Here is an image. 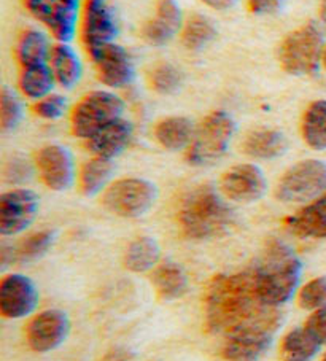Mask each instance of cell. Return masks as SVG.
Masks as SVG:
<instances>
[{
  "label": "cell",
  "mask_w": 326,
  "mask_h": 361,
  "mask_svg": "<svg viewBox=\"0 0 326 361\" xmlns=\"http://www.w3.org/2000/svg\"><path fill=\"white\" fill-rule=\"evenodd\" d=\"M269 307L258 295L255 271L218 274L205 291V326L210 333L228 336Z\"/></svg>",
  "instance_id": "1"
},
{
  "label": "cell",
  "mask_w": 326,
  "mask_h": 361,
  "mask_svg": "<svg viewBox=\"0 0 326 361\" xmlns=\"http://www.w3.org/2000/svg\"><path fill=\"white\" fill-rule=\"evenodd\" d=\"M253 271L261 301L271 307H279L298 291L303 261L284 240L271 239Z\"/></svg>",
  "instance_id": "2"
},
{
  "label": "cell",
  "mask_w": 326,
  "mask_h": 361,
  "mask_svg": "<svg viewBox=\"0 0 326 361\" xmlns=\"http://www.w3.org/2000/svg\"><path fill=\"white\" fill-rule=\"evenodd\" d=\"M234 223V212L222 191L213 185H199L183 197L179 225L188 239L209 240L227 234Z\"/></svg>",
  "instance_id": "3"
},
{
  "label": "cell",
  "mask_w": 326,
  "mask_h": 361,
  "mask_svg": "<svg viewBox=\"0 0 326 361\" xmlns=\"http://www.w3.org/2000/svg\"><path fill=\"white\" fill-rule=\"evenodd\" d=\"M323 30L307 23L288 34L279 48L282 68L293 77H312L320 71L325 54Z\"/></svg>",
  "instance_id": "4"
},
{
  "label": "cell",
  "mask_w": 326,
  "mask_h": 361,
  "mask_svg": "<svg viewBox=\"0 0 326 361\" xmlns=\"http://www.w3.org/2000/svg\"><path fill=\"white\" fill-rule=\"evenodd\" d=\"M282 317L277 307H269L253 322L227 336L223 357L228 361H258L272 345Z\"/></svg>",
  "instance_id": "5"
},
{
  "label": "cell",
  "mask_w": 326,
  "mask_h": 361,
  "mask_svg": "<svg viewBox=\"0 0 326 361\" xmlns=\"http://www.w3.org/2000/svg\"><path fill=\"white\" fill-rule=\"evenodd\" d=\"M237 124L228 111L217 110L207 115L196 128L191 145L186 150V161L191 166H210L227 154Z\"/></svg>",
  "instance_id": "6"
},
{
  "label": "cell",
  "mask_w": 326,
  "mask_h": 361,
  "mask_svg": "<svg viewBox=\"0 0 326 361\" xmlns=\"http://www.w3.org/2000/svg\"><path fill=\"white\" fill-rule=\"evenodd\" d=\"M123 111V99L114 91L97 90L87 92L72 110V133L80 139H90L97 130L121 120Z\"/></svg>",
  "instance_id": "7"
},
{
  "label": "cell",
  "mask_w": 326,
  "mask_h": 361,
  "mask_svg": "<svg viewBox=\"0 0 326 361\" xmlns=\"http://www.w3.org/2000/svg\"><path fill=\"white\" fill-rule=\"evenodd\" d=\"M158 201V186L147 178L128 177L110 183L104 191L102 204L110 214L121 219H139Z\"/></svg>",
  "instance_id": "8"
},
{
  "label": "cell",
  "mask_w": 326,
  "mask_h": 361,
  "mask_svg": "<svg viewBox=\"0 0 326 361\" xmlns=\"http://www.w3.org/2000/svg\"><path fill=\"white\" fill-rule=\"evenodd\" d=\"M326 192V163L304 159L293 164L275 186V197L285 204H309Z\"/></svg>",
  "instance_id": "9"
},
{
  "label": "cell",
  "mask_w": 326,
  "mask_h": 361,
  "mask_svg": "<svg viewBox=\"0 0 326 361\" xmlns=\"http://www.w3.org/2000/svg\"><path fill=\"white\" fill-rule=\"evenodd\" d=\"M23 4L59 43H71L75 39L81 0H23Z\"/></svg>",
  "instance_id": "10"
},
{
  "label": "cell",
  "mask_w": 326,
  "mask_h": 361,
  "mask_svg": "<svg viewBox=\"0 0 326 361\" xmlns=\"http://www.w3.org/2000/svg\"><path fill=\"white\" fill-rule=\"evenodd\" d=\"M97 77L105 86L114 90L124 88L134 82L135 66L126 48L118 43H105L87 48Z\"/></svg>",
  "instance_id": "11"
},
{
  "label": "cell",
  "mask_w": 326,
  "mask_h": 361,
  "mask_svg": "<svg viewBox=\"0 0 326 361\" xmlns=\"http://www.w3.org/2000/svg\"><path fill=\"white\" fill-rule=\"evenodd\" d=\"M40 197L28 188H15L0 196V234L16 235L26 231L35 221Z\"/></svg>",
  "instance_id": "12"
},
{
  "label": "cell",
  "mask_w": 326,
  "mask_h": 361,
  "mask_svg": "<svg viewBox=\"0 0 326 361\" xmlns=\"http://www.w3.org/2000/svg\"><path fill=\"white\" fill-rule=\"evenodd\" d=\"M37 172L42 182L53 191H67L75 183V161L67 147L52 143L40 148L35 157Z\"/></svg>",
  "instance_id": "13"
},
{
  "label": "cell",
  "mask_w": 326,
  "mask_h": 361,
  "mask_svg": "<svg viewBox=\"0 0 326 361\" xmlns=\"http://www.w3.org/2000/svg\"><path fill=\"white\" fill-rule=\"evenodd\" d=\"M220 191L228 201L252 204L266 195L267 180L256 164H237L222 176Z\"/></svg>",
  "instance_id": "14"
},
{
  "label": "cell",
  "mask_w": 326,
  "mask_h": 361,
  "mask_svg": "<svg viewBox=\"0 0 326 361\" xmlns=\"http://www.w3.org/2000/svg\"><path fill=\"white\" fill-rule=\"evenodd\" d=\"M39 304V290L32 279L8 274L0 282V312L5 319L20 320L30 315Z\"/></svg>",
  "instance_id": "15"
},
{
  "label": "cell",
  "mask_w": 326,
  "mask_h": 361,
  "mask_svg": "<svg viewBox=\"0 0 326 361\" xmlns=\"http://www.w3.org/2000/svg\"><path fill=\"white\" fill-rule=\"evenodd\" d=\"M71 333V319L59 309L45 310L29 322L26 329L28 344L34 352L48 353L64 344Z\"/></svg>",
  "instance_id": "16"
},
{
  "label": "cell",
  "mask_w": 326,
  "mask_h": 361,
  "mask_svg": "<svg viewBox=\"0 0 326 361\" xmlns=\"http://www.w3.org/2000/svg\"><path fill=\"white\" fill-rule=\"evenodd\" d=\"M118 23L105 0H86L83 7L81 34L86 48L114 43L118 37Z\"/></svg>",
  "instance_id": "17"
},
{
  "label": "cell",
  "mask_w": 326,
  "mask_h": 361,
  "mask_svg": "<svg viewBox=\"0 0 326 361\" xmlns=\"http://www.w3.org/2000/svg\"><path fill=\"white\" fill-rule=\"evenodd\" d=\"M183 13L175 0H159L155 16L145 23L142 37L148 45L164 47L183 29Z\"/></svg>",
  "instance_id": "18"
},
{
  "label": "cell",
  "mask_w": 326,
  "mask_h": 361,
  "mask_svg": "<svg viewBox=\"0 0 326 361\" xmlns=\"http://www.w3.org/2000/svg\"><path fill=\"white\" fill-rule=\"evenodd\" d=\"M133 135V123L121 118V120L109 124L104 129L97 130L90 139H86V148L94 157L114 161L129 147Z\"/></svg>",
  "instance_id": "19"
},
{
  "label": "cell",
  "mask_w": 326,
  "mask_h": 361,
  "mask_svg": "<svg viewBox=\"0 0 326 361\" xmlns=\"http://www.w3.org/2000/svg\"><path fill=\"white\" fill-rule=\"evenodd\" d=\"M288 231L304 239H326V192L285 220Z\"/></svg>",
  "instance_id": "20"
},
{
  "label": "cell",
  "mask_w": 326,
  "mask_h": 361,
  "mask_svg": "<svg viewBox=\"0 0 326 361\" xmlns=\"http://www.w3.org/2000/svg\"><path fill=\"white\" fill-rule=\"evenodd\" d=\"M242 150L247 157L255 159H277L286 153L288 139L279 129H256L246 137L242 143Z\"/></svg>",
  "instance_id": "21"
},
{
  "label": "cell",
  "mask_w": 326,
  "mask_h": 361,
  "mask_svg": "<svg viewBox=\"0 0 326 361\" xmlns=\"http://www.w3.org/2000/svg\"><path fill=\"white\" fill-rule=\"evenodd\" d=\"M49 67L56 77V83L66 90L75 88L83 77V62L68 43H58L53 47Z\"/></svg>",
  "instance_id": "22"
},
{
  "label": "cell",
  "mask_w": 326,
  "mask_h": 361,
  "mask_svg": "<svg viewBox=\"0 0 326 361\" xmlns=\"http://www.w3.org/2000/svg\"><path fill=\"white\" fill-rule=\"evenodd\" d=\"M194 133H196V128L186 116H169L155 126L156 142L169 152L188 150Z\"/></svg>",
  "instance_id": "23"
},
{
  "label": "cell",
  "mask_w": 326,
  "mask_h": 361,
  "mask_svg": "<svg viewBox=\"0 0 326 361\" xmlns=\"http://www.w3.org/2000/svg\"><path fill=\"white\" fill-rule=\"evenodd\" d=\"M56 239L53 231H39L24 238L18 242L15 247H4L2 248V264L7 266L8 263H30V261L40 259L49 252Z\"/></svg>",
  "instance_id": "24"
},
{
  "label": "cell",
  "mask_w": 326,
  "mask_h": 361,
  "mask_svg": "<svg viewBox=\"0 0 326 361\" xmlns=\"http://www.w3.org/2000/svg\"><path fill=\"white\" fill-rule=\"evenodd\" d=\"M114 172L115 164L111 159L94 157L92 159L86 161L78 176L80 191L87 197L97 196L99 192L109 188Z\"/></svg>",
  "instance_id": "25"
},
{
  "label": "cell",
  "mask_w": 326,
  "mask_h": 361,
  "mask_svg": "<svg viewBox=\"0 0 326 361\" xmlns=\"http://www.w3.org/2000/svg\"><path fill=\"white\" fill-rule=\"evenodd\" d=\"M53 47L48 35L39 29H28L21 34L16 45L18 61L23 67L48 64Z\"/></svg>",
  "instance_id": "26"
},
{
  "label": "cell",
  "mask_w": 326,
  "mask_h": 361,
  "mask_svg": "<svg viewBox=\"0 0 326 361\" xmlns=\"http://www.w3.org/2000/svg\"><path fill=\"white\" fill-rule=\"evenodd\" d=\"M161 258V247L158 240L148 235L134 239L126 247L123 264L131 272H147L158 266Z\"/></svg>",
  "instance_id": "27"
},
{
  "label": "cell",
  "mask_w": 326,
  "mask_h": 361,
  "mask_svg": "<svg viewBox=\"0 0 326 361\" xmlns=\"http://www.w3.org/2000/svg\"><path fill=\"white\" fill-rule=\"evenodd\" d=\"M301 135L312 150H326V99L313 101L306 109L301 121Z\"/></svg>",
  "instance_id": "28"
},
{
  "label": "cell",
  "mask_w": 326,
  "mask_h": 361,
  "mask_svg": "<svg viewBox=\"0 0 326 361\" xmlns=\"http://www.w3.org/2000/svg\"><path fill=\"white\" fill-rule=\"evenodd\" d=\"M322 344L313 338L306 326L288 333L280 344L282 361H312L317 357Z\"/></svg>",
  "instance_id": "29"
},
{
  "label": "cell",
  "mask_w": 326,
  "mask_h": 361,
  "mask_svg": "<svg viewBox=\"0 0 326 361\" xmlns=\"http://www.w3.org/2000/svg\"><path fill=\"white\" fill-rule=\"evenodd\" d=\"M56 77L49 64L23 67L20 75V91L30 101H42L53 94Z\"/></svg>",
  "instance_id": "30"
},
{
  "label": "cell",
  "mask_w": 326,
  "mask_h": 361,
  "mask_svg": "<svg viewBox=\"0 0 326 361\" xmlns=\"http://www.w3.org/2000/svg\"><path fill=\"white\" fill-rule=\"evenodd\" d=\"M153 285L162 300L172 301L183 296L188 290V277L179 264L164 263L153 271Z\"/></svg>",
  "instance_id": "31"
},
{
  "label": "cell",
  "mask_w": 326,
  "mask_h": 361,
  "mask_svg": "<svg viewBox=\"0 0 326 361\" xmlns=\"http://www.w3.org/2000/svg\"><path fill=\"white\" fill-rule=\"evenodd\" d=\"M217 27L204 15H193L188 18L180 32L181 45L190 51H199L209 47L217 39Z\"/></svg>",
  "instance_id": "32"
},
{
  "label": "cell",
  "mask_w": 326,
  "mask_h": 361,
  "mask_svg": "<svg viewBox=\"0 0 326 361\" xmlns=\"http://www.w3.org/2000/svg\"><path fill=\"white\" fill-rule=\"evenodd\" d=\"M23 116L24 109L21 99L13 90L4 86L2 94H0V126L4 133H13L23 121Z\"/></svg>",
  "instance_id": "33"
},
{
  "label": "cell",
  "mask_w": 326,
  "mask_h": 361,
  "mask_svg": "<svg viewBox=\"0 0 326 361\" xmlns=\"http://www.w3.org/2000/svg\"><path fill=\"white\" fill-rule=\"evenodd\" d=\"M181 83H183V75L177 67L169 64V62L158 64L150 73V85L159 94H175L180 91Z\"/></svg>",
  "instance_id": "34"
},
{
  "label": "cell",
  "mask_w": 326,
  "mask_h": 361,
  "mask_svg": "<svg viewBox=\"0 0 326 361\" xmlns=\"http://www.w3.org/2000/svg\"><path fill=\"white\" fill-rule=\"evenodd\" d=\"M298 302L306 310H317L326 306V276L312 279L301 286Z\"/></svg>",
  "instance_id": "35"
},
{
  "label": "cell",
  "mask_w": 326,
  "mask_h": 361,
  "mask_svg": "<svg viewBox=\"0 0 326 361\" xmlns=\"http://www.w3.org/2000/svg\"><path fill=\"white\" fill-rule=\"evenodd\" d=\"M68 102L64 96L61 94H49L43 97L42 101H37L34 105V114L43 120H61L67 114Z\"/></svg>",
  "instance_id": "36"
},
{
  "label": "cell",
  "mask_w": 326,
  "mask_h": 361,
  "mask_svg": "<svg viewBox=\"0 0 326 361\" xmlns=\"http://www.w3.org/2000/svg\"><path fill=\"white\" fill-rule=\"evenodd\" d=\"M34 169H37V167L30 164L29 159L23 158V157H15V158H11L7 164H5L4 177L8 183L21 185V183L29 182V180L32 178Z\"/></svg>",
  "instance_id": "37"
},
{
  "label": "cell",
  "mask_w": 326,
  "mask_h": 361,
  "mask_svg": "<svg viewBox=\"0 0 326 361\" xmlns=\"http://www.w3.org/2000/svg\"><path fill=\"white\" fill-rule=\"evenodd\" d=\"M304 326L309 329L320 344L326 345V306L313 310L309 319L304 323Z\"/></svg>",
  "instance_id": "38"
},
{
  "label": "cell",
  "mask_w": 326,
  "mask_h": 361,
  "mask_svg": "<svg viewBox=\"0 0 326 361\" xmlns=\"http://www.w3.org/2000/svg\"><path fill=\"white\" fill-rule=\"evenodd\" d=\"M248 2V10L252 11L253 15H272L277 13L282 8V4L284 0H247Z\"/></svg>",
  "instance_id": "39"
},
{
  "label": "cell",
  "mask_w": 326,
  "mask_h": 361,
  "mask_svg": "<svg viewBox=\"0 0 326 361\" xmlns=\"http://www.w3.org/2000/svg\"><path fill=\"white\" fill-rule=\"evenodd\" d=\"M207 7L217 11H228L236 7L237 0H200Z\"/></svg>",
  "instance_id": "40"
},
{
  "label": "cell",
  "mask_w": 326,
  "mask_h": 361,
  "mask_svg": "<svg viewBox=\"0 0 326 361\" xmlns=\"http://www.w3.org/2000/svg\"><path fill=\"white\" fill-rule=\"evenodd\" d=\"M104 361H131V355L118 348V350H111L109 355H107Z\"/></svg>",
  "instance_id": "41"
},
{
  "label": "cell",
  "mask_w": 326,
  "mask_h": 361,
  "mask_svg": "<svg viewBox=\"0 0 326 361\" xmlns=\"http://www.w3.org/2000/svg\"><path fill=\"white\" fill-rule=\"evenodd\" d=\"M318 15H320V20H322V23L326 26V0H322V2H320Z\"/></svg>",
  "instance_id": "42"
},
{
  "label": "cell",
  "mask_w": 326,
  "mask_h": 361,
  "mask_svg": "<svg viewBox=\"0 0 326 361\" xmlns=\"http://www.w3.org/2000/svg\"><path fill=\"white\" fill-rule=\"evenodd\" d=\"M323 67L326 68V48H325V54H323Z\"/></svg>",
  "instance_id": "43"
},
{
  "label": "cell",
  "mask_w": 326,
  "mask_h": 361,
  "mask_svg": "<svg viewBox=\"0 0 326 361\" xmlns=\"http://www.w3.org/2000/svg\"><path fill=\"white\" fill-rule=\"evenodd\" d=\"M322 361H326V353H325V357H323V360Z\"/></svg>",
  "instance_id": "44"
}]
</instances>
